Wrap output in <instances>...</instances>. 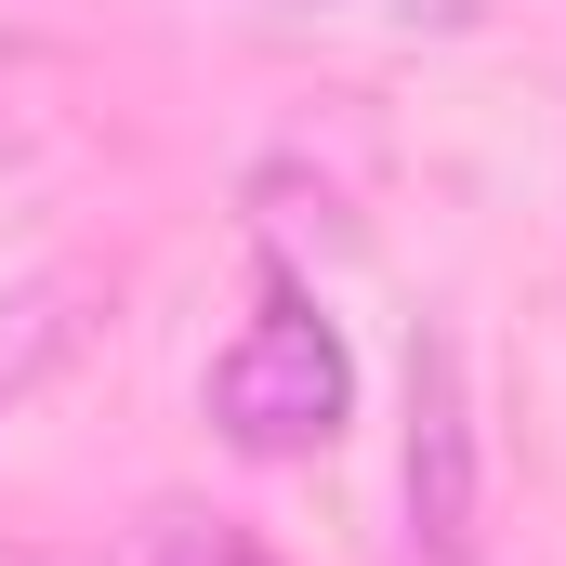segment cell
Returning <instances> with one entry per match:
<instances>
[{"instance_id": "obj_4", "label": "cell", "mask_w": 566, "mask_h": 566, "mask_svg": "<svg viewBox=\"0 0 566 566\" xmlns=\"http://www.w3.org/2000/svg\"><path fill=\"white\" fill-rule=\"evenodd\" d=\"M145 566H277L251 527H224V514H171L158 541H145Z\"/></svg>"}, {"instance_id": "obj_2", "label": "cell", "mask_w": 566, "mask_h": 566, "mask_svg": "<svg viewBox=\"0 0 566 566\" xmlns=\"http://www.w3.org/2000/svg\"><path fill=\"white\" fill-rule=\"evenodd\" d=\"M396 488H409V554L474 566V541H488V434H474V369H461L448 329H409V448H396Z\"/></svg>"}, {"instance_id": "obj_3", "label": "cell", "mask_w": 566, "mask_h": 566, "mask_svg": "<svg viewBox=\"0 0 566 566\" xmlns=\"http://www.w3.org/2000/svg\"><path fill=\"white\" fill-rule=\"evenodd\" d=\"M93 329H106V277H80V264L0 290V422H13L53 369H80V343H93Z\"/></svg>"}, {"instance_id": "obj_1", "label": "cell", "mask_w": 566, "mask_h": 566, "mask_svg": "<svg viewBox=\"0 0 566 566\" xmlns=\"http://www.w3.org/2000/svg\"><path fill=\"white\" fill-rule=\"evenodd\" d=\"M198 409H211V434H224L238 461H316L329 434L356 422V356H343V329H329L303 290H277V303L211 356Z\"/></svg>"}, {"instance_id": "obj_5", "label": "cell", "mask_w": 566, "mask_h": 566, "mask_svg": "<svg viewBox=\"0 0 566 566\" xmlns=\"http://www.w3.org/2000/svg\"><path fill=\"white\" fill-rule=\"evenodd\" d=\"M382 13H396V27H474L488 0H382Z\"/></svg>"}]
</instances>
